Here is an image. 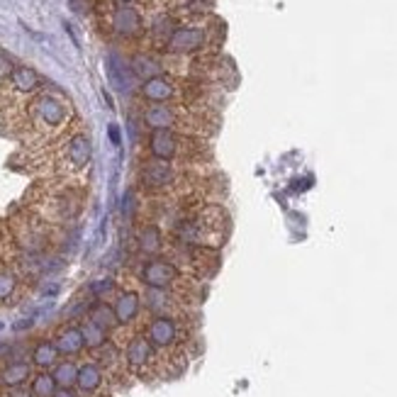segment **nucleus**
Returning <instances> with one entry per match:
<instances>
[{
	"mask_svg": "<svg viewBox=\"0 0 397 397\" xmlns=\"http://www.w3.org/2000/svg\"><path fill=\"white\" fill-rule=\"evenodd\" d=\"M110 137H113V142H115V144H120V134H117V127H110Z\"/></svg>",
	"mask_w": 397,
	"mask_h": 397,
	"instance_id": "obj_30",
	"label": "nucleus"
},
{
	"mask_svg": "<svg viewBox=\"0 0 397 397\" xmlns=\"http://www.w3.org/2000/svg\"><path fill=\"white\" fill-rule=\"evenodd\" d=\"M144 122L151 127V130H171L180 127L185 120L178 117V110L171 108V105H151V108L144 113Z\"/></svg>",
	"mask_w": 397,
	"mask_h": 397,
	"instance_id": "obj_6",
	"label": "nucleus"
},
{
	"mask_svg": "<svg viewBox=\"0 0 397 397\" xmlns=\"http://www.w3.org/2000/svg\"><path fill=\"white\" fill-rule=\"evenodd\" d=\"M108 76H110V81H113V86L117 88V91L127 93L132 88V71L127 69V66L120 62L115 54L108 59Z\"/></svg>",
	"mask_w": 397,
	"mask_h": 397,
	"instance_id": "obj_13",
	"label": "nucleus"
},
{
	"mask_svg": "<svg viewBox=\"0 0 397 397\" xmlns=\"http://www.w3.org/2000/svg\"><path fill=\"white\" fill-rule=\"evenodd\" d=\"M10 397H32V390H25V388H13V393Z\"/></svg>",
	"mask_w": 397,
	"mask_h": 397,
	"instance_id": "obj_29",
	"label": "nucleus"
},
{
	"mask_svg": "<svg viewBox=\"0 0 397 397\" xmlns=\"http://www.w3.org/2000/svg\"><path fill=\"white\" fill-rule=\"evenodd\" d=\"M113 27L117 35H125V37H134L142 32V18L139 13H137L134 8H120L117 13H115L113 18Z\"/></svg>",
	"mask_w": 397,
	"mask_h": 397,
	"instance_id": "obj_11",
	"label": "nucleus"
},
{
	"mask_svg": "<svg viewBox=\"0 0 397 397\" xmlns=\"http://www.w3.org/2000/svg\"><path fill=\"white\" fill-rule=\"evenodd\" d=\"M142 280L154 290H168L178 280V268L171 261L154 258V261H149L144 266V271H142Z\"/></svg>",
	"mask_w": 397,
	"mask_h": 397,
	"instance_id": "obj_3",
	"label": "nucleus"
},
{
	"mask_svg": "<svg viewBox=\"0 0 397 397\" xmlns=\"http://www.w3.org/2000/svg\"><path fill=\"white\" fill-rule=\"evenodd\" d=\"M209 44V27L207 25H183L176 27V32L166 42L171 54H197L207 49Z\"/></svg>",
	"mask_w": 397,
	"mask_h": 397,
	"instance_id": "obj_1",
	"label": "nucleus"
},
{
	"mask_svg": "<svg viewBox=\"0 0 397 397\" xmlns=\"http://www.w3.org/2000/svg\"><path fill=\"white\" fill-rule=\"evenodd\" d=\"M115 317H117V324H130L137 319V314L142 310V297L134 293V290H127L117 297L115 302Z\"/></svg>",
	"mask_w": 397,
	"mask_h": 397,
	"instance_id": "obj_9",
	"label": "nucleus"
},
{
	"mask_svg": "<svg viewBox=\"0 0 397 397\" xmlns=\"http://www.w3.org/2000/svg\"><path fill=\"white\" fill-rule=\"evenodd\" d=\"M81 332H84V341H86L88 349L98 351L108 344V332H105L103 327H98V324H93L91 319H88L84 327H81Z\"/></svg>",
	"mask_w": 397,
	"mask_h": 397,
	"instance_id": "obj_20",
	"label": "nucleus"
},
{
	"mask_svg": "<svg viewBox=\"0 0 397 397\" xmlns=\"http://www.w3.org/2000/svg\"><path fill=\"white\" fill-rule=\"evenodd\" d=\"M84 346H86L84 332H81L79 327H66L64 332L57 336V349H59V354H64V356L81 354Z\"/></svg>",
	"mask_w": 397,
	"mask_h": 397,
	"instance_id": "obj_12",
	"label": "nucleus"
},
{
	"mask_svg": "<svg viewBox=\"0 0 397 397\" xmlns=\"http://www.w3.org/2000/svg\"><path fill=\"white\" fill-rule=\"evenodd\" d=\"M142 93H144L146 100H151L156 105H163V103L173 100V98L178 96V88L171 84L168 79H161V76H159V79L146 81L144 88H142Z\"/></svg>",
	"mask_w": 397,
	"mask_h": 397,
	"instance_id": "obj_8",
	"label": "nucleus"
},
{
	"mask_svg": "<svg viewBox=\"0 0 397 397\" xmlns=\"http://www.w3.org/2000/svg\"><path fill=\"white\" fill-rule=\"evenodd\" d=\"M69 161L74 163L76 168H84L88 161H91V142L86 139L84 134L74 137L69 142Z\"/></svg>",
	"mask_w": 397,
	"mask_h": 397,
	"instance_id": "obj_16",
	"label": "nucleus"
},
{
	"mask_svg": "<svg viewBox=\"0 0 397 397\" xmlns=\"http://www.w3.org/2000/svg\"><path fill=\"white\" fill-rule=\"evenodd\" d=\"M32 324H35V317H27V319H20V322L15 324L13 329H15V332H22V329H30Z\"/></svg>",
	"mask_w": 397,
	"mask_h": 397,
	"instance_id": "obj_28",
	"label": "nucleus"
},
{
	"mask_svg": "<svg viewBox=\"0 0 397 397\" xmlns=\"http://www.w3.org/2000/svg\"><path fill=\"white\" fill-rule=\"evenodd\" d=\"M32 368L27 361H13L5 366L3 371V383L8 385V388H22V383H25L27 378H30Z\"/></svg>",
	"mask_w": 397,
	"mask_h": 397,
	"instance_id": "obj_15",
	"label": "nucleus"
},
{
	"mask_svg": "<svg viewBox=\"0 0 397 397\" xmlns=\"http://www.w3.org/2000/svg\"><path fill=\"white\" fill-rule=\"evenodd\" d=\"M57 358H59V349H57V344H52V341H40V344L35 346V351H32V363L40 368L54 366Z\"/></svg>",
	"mask_w": 397,
	"mask_h": 397,
	"instance_id": "obj_18",
	"label": "nucleus"
},
{
	"mask_svg": "<svg viewBox=\"0 0 397 397\" xmlns=\"http://www.w3.org/2000/svg\"><path fill=\"white\" fill-rule=\"evenodd\" d=\"M54 380H57L59 388H66V390L79 383V368H76V363H71V361L59 363L57 371H54Z\"/></svg>",
	"mask_w": 397,
	"mask_h": 397,
	"instance_id": "obj_23",
	"label": "nucleus"
},
{
	"mask_svg": "<svg viewBox=\"0 0 397 397\" xmlns=\"http://www.w3.org/2000/svg\"><path fill=\"white\" fill-rule=\"evenodd\" d=\"M35 113H37V117H40L42 122L49 125V127L62 125L64 117H66V108L52 96H42L40 100H37V105H35Z\"/></svg>",
	"mask_w": 397,
	"mask_h": 397,
	"instance_id": "obj_10",
	"label": "nucleus"
},
{
	"mask_svg": "<svg viewBox=\"0 0 397 397\" xmlns=\"http://www.w3.org/2000/svg\"><path fill=\"white\" fill-rule=\"evenodd\" d=\"M54 397H76L74 393H71V390H66V388H62V390H59V393L57 395H54Z\"/></svg>",
	"mask_w": 397,
	"mask_h": 397,
	"instance_id": "obj_31",
	"label": "nucleus"
},
{
	"mask_svg": "<svg viewBox=\"0 0 397 397\" xmlns=\"http://www.w3.org/2000/svg\"><path fill=\"white\" fill-rule=\"evenodd\" d=\"M139 249L144 253H159L163 249V234L159 227H154V224H149L139 231Z\"/></svg>",
	"mask_w": 397,
	"mask_h": 397,
	"instance_id": "obj_17",
	"label": "nucleus"
},
{
	"mask_svg": "<svg viewBox=\"0 0 397 397\" xmlns=\"http://www.w3.org/2000/svg\"><path fill=\"white\" fill-rule=\"evenodd\" d=\"M79 385L84 393H96L98 388L103 385V371L100 366H96V363H84V366L79 368Z\"/></svg>",
	"mask_w": 397,
	"mask_h": 397,
	"instance_id": "obj_14",
	"label": "nucleus"
},
{
	"mask_svg": "<svg viewBox=\"0 0 397 397\" xmlns=\"http://www.w3.org/2000/svg\"><path fill=\"white\" fill-rule=\"evenodd\" d=\"M91 322L93 324H98V327H103L105 332L108 329H113L115 324H117V317H115V310L110 305H103V302H98V305H93L91 307Z\"/></svg>",
	"mask_w": 397,
	"mask_h": 397,
	"instance_id": "obj_21",
	"label": "nucleus"
},
{
	"mask_svg": "<svg viewBox=\"0 0 397 397\" xmlns=\"http://www.w3.org/2000/svg\"><path fill=\"white\" fill-rule=\"evenodd\" d=\"M146 307H149V310L156 312V317H159V314H163V312H168L171 310V297H168V293H166V290L149 288V293H146Z\"/></svg>",
	"mask_w": 397,
	"mask_h": 397,
	"instance_id": "obj_25",
	"label": "nucleus"
},
{
	"mask_svg": "<svg viewBox=\"0 0 397 397\" xmlns=\"http://www.w3.org/2000/svg\"><path fill=\"white\" fill-rule=\"evenodd\" d=\"M132 71L139 76H146V81L151 79H159V71H161V66L154 62L151 57H144V54H139V57H134V62H132Z\"/></svg>",
	"mask_w": 397,
	"mask_h": 397,
	"instance_id": "obj_24",
	"label": "nucleus"
},
{
	"mask_svg": "<svg viewBox=\"0 0 397 397\" xmlns=\"http://www.w3.org/2000/svg\"><path fill=\"white\" fill-rule=\"evenodd\" d=\"M146 339L151 341L154 349H171L178 341V322L168 314H159L149 322Z\"/></svg>",
	"mask_w": 397,
	"mask_h": 397,
	"instance_id": "obj_4",
	"label": "nucleus"
},
{
	"mask_svg": "<svg viewBox=\"0 0 397 397\" xmlns=\"http://www.w3.org/2000/svg\"><path fill=\"white\" fill-rule=\"evenodd\" d=\"M108 290H113V280H110V278L98 280V283L91 285V293L93 295H103V293H108Z\"/></svg>",
	"mask_w": 397,
	"mask_h": 397,
	"instance_id": "obj_27",
	"label": "nucleus"
},
{
	"mask_svg": "<svg viewBox=\"0 0 397 397\" xmlns=\"http://www.w3.org/2000/svg\"><path fill=\"white\" fill-rule=\"evenodd\" d=\"M57 388L59 385L52 373H40V376H35V380H32V397H54L59 393Z\"/></svg>",
	"mask_w": 397,
	"mask_h": 397,
	"instance_id": "obj_22",
	"label": "nucleus"
},
{
	"mask_svg": "<svg viewBox=\"0 0 397 397\" xmlns=\"http://www.w3.org/2000/svg\"><path fill=\"white\" fill-rule=\"evenodd\" d=\"M151 354H154L151 341H149L146 336H137V339L130 341V346H127V351H125L127 366L134 368V371H142V368L149 366V361H151Z\"/></svg>",
	"mask_w": 397,
	"mask_h": 397,
	"instance_id": "obj_7",
	"label": "nucleus"
},
{
	"mask_svg": "<svg viewBox=\"0 0 397 397\" xmlns=\"http://www.w3.org/2000/svg\"><path fill=\"white\" fill-rule=\"evenodd\" d=\"M178 180V171L171 166L168 161H149L144 163V168H142V183H144V188L149 190H163V188H171V185Z\"/></svg>",
	"mask_w": 397,
	"mask_h": 397,
	"instance_id": "obj_5",
	"label": "nucleus"
},
{
	"mask_svg": "<svg viewBox=\"0 0 397 397\" xmlns=\"http://www.w3.org/2000/svg\"><path fill=\"white\" fill-rule=\"evenodd\" d=\"M15 288H18V280H15V275L10 271H0V302L10 300L13 293H15Z\"/></svg>",
	"mask_w": 397,
	"mask_h": 397,
	"instance_id": "obj_26",
	"label": "nucleus"
},
{
	"mask_svg": "<svg viewBox=\"0 0 397 397\" xmlns=\"http://www.w3.org/2000/svg\"><path fill=\"white\" fill-rule=\"evenodd\" d=\"M192 146H195V142L180 139L171 130H154V134L149 137V149H151L154 159H159V161H173L180 154H190Z\"/></svg>",
	"mask_w": 397,
	"mask_h": 397,
	"instance_id": "obj_2",
	"label": "nucleus"
},
{
	"mask_svg": "<svg viewBox=\"0 0 397 397\" xmlns=\"http://www.w3.org/2000/svg\"><path fill=\"white\" fill-rule=\"evenodd\" d=\"M10 81H13V86L18 88V91H22V93H30V91H35V88L40 86V76H37L32 69H27V66L15 69L13 76H10Z\"/></svg>",
	"mask_w": 397,
	"mask_h": 397,
	"instance_id": "obj_19",
	"label": "nucleus"
}]
</instances>
